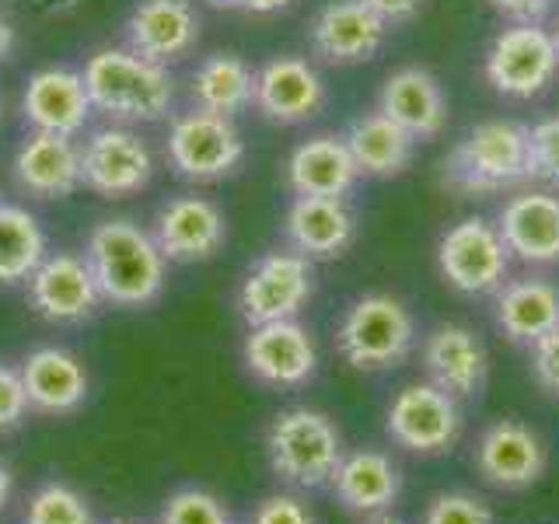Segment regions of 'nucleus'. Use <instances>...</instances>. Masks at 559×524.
<instances>
[{"label": "nucleus", "mask_w": 559, "mask_h": 524, "mask_svg": "<svg viewBox=\"0 0 559 524\" xmlns=\"http://www.w3.org/2000/svg\"><path fill=\"white\" fill-rule=\"evenodd\" d=\"M28 409L32 406H28V395L22 384V371L11 364H0V433L22 427Z\"/></svg>", "instance_id": "nucleus-36"}, {"label": "nucleus", "mask_w": 559, "mask_h": 524, "mask_svg": "<svg viewBox=\"0 0 559 524\" xmlns=\"http://www.w3.org/2000/svg\"><path fill=\"white\" fill-rule=\"evenodd\" d=\"M284 238L305 259H340L357 241L349 196H294L284 214Z\"/></svg>", "instance_id": "nucleus-23"}, {"label": "nucleus", "mask_w": 559, "mask_h": 524, "mask_svg": "<svg viewBox=\"0 0 559 524\" xmlns=\"http://www.w3.org/2000/svg\"><path fill=\"white\" fill-rule=\"evenodd\" d=\"M546 441L538 437V430L521 424V419H497V424H489L479 433L476 468L489 486L503 489V493H518V489L535 486L546 476Z\"/></svg>", "instance_id": "nucleus-18"}, {"label": "nucleus", "mask_w": 559, "mask_h": 524, "mask_svg": "<svg viewBox=\"0 0 559 524\" xmlns=\"http://www.w3.org/2000/svg\"><path fill=\"white\" fill-rule=\"evenodd\" d=\"M329 102L325 78L305 57H273L255 70V105L252 109L276 127H301L319 119Z\"/></svg>", "instance_id": "nucleus-15"}, {"label": "nucleus", "mask_w": 559, "mask_h": 524, "mask_svg": "<svg viewBox=\"0 0 559 524\" xmlns=\"http://www.w3.org/2000/svg\"><path fill=\"white\" fill-rule=\"evenodd\" d=\"M378 112L416 140H433L448 127V95L427 67H399L381 84Z\"/></svg>", "instance_id": "nucleus-24"}, {"label": "nucleus", "mask_w": 559, "mask_h": 524, "mask_svg": "<svg viewBox=\"0 0 559 524\" xmlns=\"http://www.w3.org/2000/svg\"><path fill=\"white\" fill-rule=\"evenodd\" d=\"M210 8H224V11H235V8H241L245 0H206Z\"/></svg>", "instance_id": "nucleus-44"}, {"label": "nucleus", "mask_w": 559, "mask_h": 524, "mask_svg": "<svg viewBox=\"0 0 559 524\" xmlns=\"http://www.w3.org/2000/svg\"><path fill=\"white\" fill-rule=\"evenodd\" d=\"M384 433L395 448L433 458V454L451 451V444L459 441L462 409L430 381L402 384L389 409H384Z\"/></svg>", "instance_id": "nucleus-11"}, {"label": "nucleus", "mask_w": 559, "mask_h": 524, "mask_svg": "<svg viewBox=\"0 0 559 524\" xmlns=\"http://www.w3.org/2000/svg\"><path fill=\"white\" fill-rule=\"evenodd\" d=\"M84 259L95 273L105 305L147 308L165 290L168 259L157 249L154 235L130 217L98 221L84 241Z\"/></svg>", "instance_id": "nucleus-1"}, {"label": "nucleus", "mask_w": 559, "mask_h": 524, "mask_svg": "<svg viewBox=\"0 0 559 524\" xmlns=\"http://www.w3.org/2000/svg\"><path fill=\"white\" fill-rule=\"evenodd\" d=\"M489 8L511 22H542L556 8V0H489Z\"/></svg>", "instance_id": "nucleus-39"}, {"label": "nucleus", "mask_w": 559, "mask_h": 524, "mask_svg": "<svg viewBox=\"0 0 559 524\" xmlns=\"http://www.w3.org/2000/svg\"><path fill=\"white\" fill-rule=\"evenodd\" d=\"M314 294V270L311 259L301 252L284 249V252H266L255 259L249 273L241 276L235 305L245 325H266V322H284L297 319L305 305Z\"/></svg>", "instance_id": "nucleus-10"}, {"label": "nucleus", "mask_w": 559, "mask_h": 524, "mask_svg": "<svg viewBox=\"0 0 559 524\" xmlns=\"http://www.w3.org/2000/svg\"><path fill=\"white\" fill-rule=\"evenodd\" d=\"M343 433L319 409L294 406L266 427V458L273 476L294 489L329 486L343 462Z\"/></svg>", "instance_id": "nucleus-4"}, {"label": "nucleus", "mask_w": 559, "mask_h": 524, "mask_svg": "<svg viewBox=\"0 0 559 524\" xmlns=\"http://www.w3.org/2000/svg\"><path fill=\"white\" fill-rule=\"evenodd\" d=\"M497 227L511 259L524 266H559V192L521 189L503 203Z\"/></svg>", "instance_id": "nucleus-22"}, {"label": "nucleus", "mask_w": 559, "mask_h": 524, "mask_svg": "<svg viewBox=\"0 0 559 524\" xmlns=\"http://www.w3.org/2000/svg\"><path fill=\"white\" fill-rule=\"evenodd\" d=\"M0 203H4V200H0Z\"/></svg>", "instance_id": "nucleus-50"}, {"label": "nucleus", "mask_w": 559, "mask_h": 524, "mask_svg": "<svg viewBox=\"0 0 559 524\" xmlns=\"http://www.w3.org/2000/svg\"><path fill=\"white\" fill-rule=\"evenodd\" d=\"M25 524H95V517L74 486L43 483L25 503Z\"/></svg>", "instance_id": "nucleus-32"}, {"label": "nucleus", "mask_w": 559, "mask_h": 524, "mask_svg": "<svg viewBox=\"0 0 559 524\" xmlns=\"http://www.w3.org/2000/svg\"><path fill=\"white\" fill-rule=\"evenodd\" d=\"M511 252L500 238V227L486 217H465L451 224L437 241V270L444 284L465 297L497 294L511 279Z\"/></svg>", "instance_id": "nucleus-7"}, {"label": "nucleus", "mask_w": 559, "mask_h": 524, "mask_svg": "<svg viewBox=\"0 0 559 524\" xmlns=\"http://www.w3.org/2000/svg\"><path fill=\"white\" fill-rule=\"evenodd\" d=\"M416 322L392 294H360L336 325V349L354 371H392L413 354Z\"/></svg>", "instance_id": "nucleus-5"}, {"label": "nucleus", "mask_w": 559, "mask_h": 524, "mask_svg": "<svg viewBox=\"0 0 559 524\" xmlns=\"http://www.w3.org/2000/svg\"><path fill=\"white\" fill-rule=\"evenodd\" d=\"M151 235L168 262H206L214 259L227 241V217L224 210L197 192H179L157 206Z\"/></svg>", "instance_id": "nucleus-13"}, {"label": "nucleus", "mask_w": 559, "mask_h": 524, "mask_svg": "<svg viewBox=\"0 0 559 524\" xmlns=\"http://www.w3.org/2000/svg\"><path fill=\"white\" fill-rule=\"evenodd\" d=\"M14 46H17V32H14V25L8 22V17L0 14V63L11 60Z\"/></svg>", "instance_id": "nucleus-41"}, {"label": "nucleus", "mask_w": 559, "mask_h": 524, "mask_svg": "<svg viewBox=\"0 0 559 524\" xmlns=\"http://www.w3.org/2000/svg\"><path fill=\"white\" fill-rule=\"evenodd\" d=\"M549 35H552V46H556V57H559V17H556V25L549 28Z\"/></svg>", "instance_id": "nucleus-46"}, {"label": "nucleus", "mask_w": 559, "mask_h": 524, "mask_svg": "<svg viewBox=\"0 0 559 524\" xmlns=\"http://www.w3.org/2000/svg\"><path fill=\"white\" fill-rule=\"evenodd\" d=\"M165 162L186 182H224L245 162V140L235 119L189 109L171 119L165 136Z\"/></svg>", "instance_id": "nucleus-6"}, {"label": "nucleus", "mask_w": 559, "mask_h": 524, "mask_svg": "<svg viewBox=\"0 0 559 524\" xmlns=\"http://www.w3.org/2000/svg\"><path fill=\"white\" fill-rule=\"evenodd\" d=\"M528 349H532V374L538 381V389L559 398V329L546 332Z\"/></svg>", "instance_id": "nucleus-37"}, {"label": "nucleus", "mask_w": 559, "mask_h": 524, "mask_svg": "<svg viewBox=\"0 0 559 524\" xmlns=\"http://www.w3.org/2000/svg\"><path fill=\"white\" fill-rule=\"evenodd\" d=\"M46 255L49 241L39 217L28 206L0 203V287L28 284Z\"/></svg>", "instance_id": "nucleus-31"}, {"label": "nucleus", "mask_w": 559, "mask_h": 524, "mask_svg": "<svg viewBox=\"0 0 559 524\" xmlns=\"http://www.w3.org/2000/svg\"><path fill=\"white\" fill-rule=\"evenodd\" d=\"M46 4H49L52 11H67V8H74L78 0H46Z\"/></svg>", "instance_id": "nucleus-45"}, {"label": "nucleus", "mask_w": 559, "mask_h": 524, "mask_svg": "<svg viewBox=\"0 0 559 524\" xmlns=\"http://www.w3.org/2000/svg\"><path fill=\"white\" fill-rule=\"evenodd\" d=\"M349 154H354L357 171L367 179H395L409 165L419 140L392 122L384 112H364L346 127L343 133Z\"/></svg>", "instance_id": "nucleus-29"}, {"label": "nucleus", "mask_w": 559, "mask_h": 524, "mask_svg": "<svg viewBox=\"0 0 559 524\" xmlns=\"http://www.w3.org/2000/svg\"><path fill=\"white\" fill-rule=\"evenodd\" d=\"M419 524H497V517L483 497L465 493V489H448V493L430 497Z\"/></svg>", "instance_id": "nucleus-35"}, {"label": "nucleus", "mask_w": 559, "mask_h": 524, "mask_svg": "<svg viewBox=\"0 0 559 524\" xmlns=\"http://www.w3.org/2000/svg\"><path fill=\"white\" fill-rule=\"evenodd\" d=\"M192 109L238 119L255 105V70L238 52H210L189 78Z\"/></svg>", "instance_id": "nucleus-30"}, {"label": "nucleus", "mask_w": 559, "mask_h": 524, "mask_svg": "<svg viewBox=\"0 0 559 524\" xmlns=\"http://www.w3.org/2000/svg\"><path fill=\"white\" fill-rule=\"evenodd\" d=\"M84 87L92 109L122 127H147L162 122L175 109V78L171 70L154 63L127 46H105L87 57Z\"/></svg>", "instance_id": "nucleus-2"}, {"label": "nucleus", "mask_w": 559, "mask_h": 524, "mask_svg": "<svg viewBox=\"0 0 559 524\" xmlns=\"http://www.w3.org/2000/svg\"><path fill=\"white\" fill-rule=\"evenodd\" d=\"M81 168L84 189L102 200H130L140 196L157 171V157L151 144L136 133V127L105 122L81 140Z\"/></svg>", "instance_id": "nucleus-8"}, {"label": "nucleus", "mask_w": 559, "mask_h": 524, "mask_svg": "<svg viewBox=\"0 0 559 524\" xmlns=\"http://www.w3.org/2000/svg\"><path fill=\"white\" fill-rule=\"evenodd\" d=\"M17 109H22V119L32 133L57 136H81L95 116L81 70L70 67H43L28 74Z\"/></svg>", "instance_id": "nucleus-19"}, {"label": "nucleus", "mask_w": 559, "mask_h": 524, "mask_svg": "<svg viewBox=\"0 0 559 524\" xmlns=\"http://www.w3.org/2000/svg\"><path fill=\"white\" fill-rule=\"evenodd\" d=\"M357 179L354 154L336 133H314L287 157V189L294 196H349Z\"/></svg>", "instance_id": "nucleus-26"}, {"label": "nucleus", "mask_w": 559, "mask_h": 524, "mask_svg": "<svg viewBox=\"0 0 559 524\" xmlns=\"http://www.w3.org/2000/svg\"><path fill=\"white\" fill-rule=\"evenodd\" d=\"M252 524H314V517L297 497L273 493L252 511Z\"/></svg>", "instance_id": "nucleus-38"}, {"label": "nucleus", "mask_w": 559, "mask_h": 524, "mask_svg": "<svg viewBox=\"0 0 559 524\" xmlns=\"http://www.w3.org/2000/svg\"><path fill=\"white\" fill-rule=\"evenodd\" d=\"M528 182V127L486 119L462 133L441 162V186L468 196H497Z\"/></svg>", "instance_id": "nucleus-3"}, {"label": "nucleus", "mask_w": 559, "mask_h": 524, "mask_svg": "<svg viewBox=\"0 0 559 524\" xmlns=\"http://www.w3.org/2000/svg\"><path fill=\"white\" fill-rule=\"evenodd\" d=\"M200 28L203 22L192 0H140L122 22V46L171 67L197 49Z\"/></svg>", "instance_id": "nucleus-17"}, {"label": "nucleus", "mask_w": 559, "mask_h": 524, "mask_svg": "<svg viewBox=\"0 0 559 524\" xmlns=\"http://www.w3.org/2000/svg\"><path fill=\"white\" fill-rule=\"evenodd\" d=\"M11 489H14V476H11V468L0 462V511L8 507V500H11Z\"/></svg>", "instance_id": "nucleus-43"}, {"label": "nucleus", "mask_w": 559, "mask_h": 524, "mask_svg": "<svg viewBox=\"0 0 559 524\" xmlns=\"http://www.w3.org/2000/svg\"><path fill=\"white\" fill-rule=\"evenodd\" d=\"M157 524H231V514L224 511V503L214 493L186 486V489H175L165 500Z\"/></svg>", "instance_id": "nucleus-34"}, {"label": "nucleus", "mask_w": 559, "mask_h": 524, "mask_svg": "<svg viewBox=\"0 0 559 524\" xmlns=\"http://www.w3.org/2000/svg\"><path fill=\"white\" fill-rule=\"evenodd\" d=\"M112 524H136V521H112Z\"/></svg>", "instance_id": "nucleus-49"}, {"label": "nucleus", "mask_w": 559, "mask_h": 524, "mask_svg": "<svg viewBox=\"0 0 559 524\" xmlns=\"http://www.w3.org/2000/svg\"><path fill=\"white\" fill-rule=\"evenodd\" d=\"M528 182L559 192V116L528 127Z\"/></svg>", "instance_id": "nucleus-33"}, {"label": "nucleus", "mask_w": 559, "mask_h": 524, "mask_svg": "<svg viewBox=\"0 0 559 524\" xmlns=\"http://www.w3.org/2000/svg\"><path fill=\"white\" fill-rule=\"evenodd\" d=\"M241 360L245 371L266 389H301L314 378L319 349H314L311 332L301 322L284 319L252 325L241 343Z\"/></svg>", "instance_id": "nucleus-14"}, {"label": "nucleus", "mask_w": 559, "mask_h": 524, "mask_svg": "<svg viewBox=\"0 0 559 524\" xmlns=\"http://www.w3.org/2000/svg\"><path fill=\"white\" fill-rule=\"evenodd\" d=\"M290 4H294V0H245L241 11H249V14H276V11H284Z\"/></svg>", "instance_id": "nucleus-42"}, {"label": "nucleus", "mask_w": 559, "mask_h": 524, "mask_svg": "<svg viewBox=\"0 0 559 524\" xmlns=\"http://www.w3.org/2000/svg\"><path fill=\"white\" fill-rule=\"evenodd\" d=\"M367 8H371L384 25H406L413 17L424 11V0H364Z\"/></svg>", "instance_id": "nucleus-40"}, {"label": "nucleus", "mask_w": 559, "mask_h": 524, "mask_svg": "<svg viewBox=\"0 0 559 524\" xmlns=\"http://www.w3.org/2000/svg\"><path fill=\"white\" fill-rule=\"evenodd\" d=\"M14 186L32 200H67L84 186L78 136L28 133L11 157Z\"/></svg>", "instance_id": "nucleus-21"}, {"label": "nucleus", "mask_w": 559, "mask_h": 524, "mask_svg": "<svg viewBox=\"0 0 559 524\" xmlns=\"http://www.w3.org/2000/svg\"><path fill=\"white\" fill-rule=\"evenodd\" d=\"M389 25L364 0H329L311 17L308 39L314 57L332 67H354L378 57Z\"/></svg>", "instance_id": "nucleus-20"}, {"label": "nucleus", "mask_w": 559, "mask_h": 524, "mask_svg": "<svg viewBox=\"0 0 559 524\" xmlns=\"http://www.w3.org/2000/svg\"><path fill=\"white\" fill-rule=\"evenodd\" d=\"M17 371H22L28 406L46 416H67V413L81 409L87 398V389H92L84 364L63 346L32 349Z\"/></svg>", "instance_id": "nucleus-25"}, {"label": "nucleus", "mask_w": 559, "mask_h": 524, "mask_svg": "<svg viewBox=\"0 0 559 524\" xmlns=\"http://www.w3.org/2000/svg\"><path fill=\"white\" fill-rule=\"evenodd\" d=\"M4 112H8V105H4V95H0V122H4Z\"/></svg>", "instance_id": "nucleus-48"}, {"label": "nucleus", "mask_w": 559, "mask_h": 524, "mask_svg": "<svg viewBox=\"0 0 559 524\" xmlns=\"http://www.w3.org/2000/svg\"><path fill=\"white\" fill-rule=\"evenodd\" d=\"M25 287L32 311L52 325H81L105 305L92 266L78 252H49Z\"/></svg>", "instance_id": "nucleus-12"}, {"label": "nucleus", "mask_w": 559, "mask_h": 524, "mask_svg": "<svg viewBox=\"0 0 559 524\" xmlns=\"http://www.w3.org/2000/svg\"><path fill=\"white\" fill-rule=\"evenodd\" d=\"M371 524H402V521H395V517H374Z\"/></svg>", "instance_id": "nucleus-47"}, {"label": "nucleus", "mask_w": 559, "mask_h": 524, "mask_svg": "<svg viewBox=\"0 0 559 524\" xmlns=\"http://www.w3.org/2000/svg\"><path fill=\"white\" fill-rule=\"evenodd\" d=\"M493 319L507 343L532 346L559 329V287L546 276H518L497 290Z\"/></svg>", "instance_id": "nucleus-27"}, {"label": "nucleus", "mask_w": 559, "mask_h": 524, "mask_svg": "<svg viewBox=\"0 0 559 524\" xmlns=\"http://www.w3.org/2000/svg\"><path fill=\"white\" fill-rule=\"evenodd\" d=\"M427 381L448 392L454 402H479L489 381V354L486 343L462 322L433 325L419 349Z\"/></svg>", "instance_id": "nucleus-16"}, {"label": "nucleus", "mask_w": 559, "mask_h": 524, "mask_svg": "<svg viewBox=\"0 0 559 524\" xmlns=\"http://www.w3.org/2000/svg\"><path fill=\"white\" fill-rule=\"evenodd\" d=\"M329 486L349 514H381L402 493V472L384 451L357 448L343 454Z\"/></svg>", "instance_id": "nucleus-28"}, {"label": "nucleus", "mask_w": 559, "mask_h": 524, "mask_svg": "<svg viewBox=\"0 0 559 524\" xmlns=\"http://www.w3.org/2000/svg\"><path fill=\"white\" fill-rule=\"evenodd\" d=\"M486 81L497 95L514 102L538 98L559 74V57L549 28L538 22H511L486 49Z\"/></svg>", "instance_id": "nucleus-9"}]
</instances>
